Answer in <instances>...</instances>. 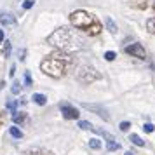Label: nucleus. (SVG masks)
<instances>
[{
    "mask_svg": "<svg viewBox=\"0 0 155 155\" xmlns=\"http://www.w3.org/2000/svg\"><path fill=\"white\" fill-rule=\"evenodd\" d=\"M47 44L58 47L63 52H75V51L82 49L84 40H82V37L78 35L77 30L70 28V26H61L52 35L47 37Z\"/></svg>",
    "mask_w": 155,
    "mask_h": 155,
    "instance_id": "f257e3e1",
    "label": "nucleus"
},
{
    "mask_svg": "<svg viewBox=\"0 0 155 155\" xmlns=\"http://www.w3.org/2000/svg\"><path fill=\"white\" fill-rule=\"evenodd\" d=\"M70 64H71L70 54H68V52H63V51H58V52L49 54V56L40 63V70H42L45 75H49V77H52V78H59L66 73V70H68Z\"/></svg>",
    "mask_w": 155,
    "mask_h": 155,
    "instance_id": "f03ea898",
    "label": "nucleus"
},
{
    "mask_svg": "<svg viewBox=\"0 0 155 155\" xmlns=\"http://www.w3.org/2000/svg\"><path fill=\"white\" fill-rule=\"evenodd\" d=\"M70 23L73 25V28L84 31L89 37L99 35L101 30H103L98 18L94 14H91V12H85V11H73L70 14Z\"/></svg>",
    "mask_w": 155,
    "mask_h": 155,
    "instance_id": "7ed1b4c3",
    "label": "nucleus"
},
{
    "mask_svg": "<svg viewBox=\"0 0 155 155\" xmlns=\"http://www.w3.org/2000/svg\"><path fill=\"white\" fill-rule=\"evenodd\" d=\"M101 77L98 73L96 68H92V66H87V64H82V66H78L77 70V80L80 84H91L94 80H98Z\"/></svg>",
    "mask_w": 155,
    "mask_h": 155,
    "instance_id": "20e7f679",
    "label": "nucleus"
},
{
    "mask_svg": "<svg viewBox=\"0 0 155 155\" xmlns=\"http://www.w3.org/2000/svg\"><path fill=\"white\" fill-rule=\"evenodd\" d=\"M59 110H61V113H63V117H64L66 120L78 119V110L75 108V106H71L70 103H66V101L59 103Z\"/></svg>",
    "mask_w": 155,
    "mask_h": 155,
    "instance_id": "39448f33",
    "label": "nucleus"
},
{
    "mask_svg": "<svg viewBox=\"0 0 155 155\" xmlns=\"http://www.w3.org/2000/svg\"><path fill=\"white\" fill-rule=\"evenodd\" d=\"M126 52L134 58H138V59H145L147 58V51H145V47L141 44H131V45H127Z\"/></svg>",
    "mask_w": 155,
    "mask_h": 155,
    "instance_id": "423d86ee",
    "label": "nucleus"
},
{
    "mask_svg": "<svg viewBox=\"0 0 155 155\" xmlns=\"http://www.w3.org/2000/svg\"><path fill=\"white\" fill-rule=\"evenodd\" d=\"M82 106H84L85 110H91V112H94L96 115L103 117L105 120H110V115H108V112H106V108H103L101 105H94V103H82Z\"/></svg>",
    "mask_w": 155,
    "mask_h": 155,
    "instance_id": "0eeeda50",
    "label": "nucleus"
},
{
    "mask_svg": "<svg viewBox=\"0 0 155 155\" xmlns=\"http://www.w3.org/2000/svg\"><path fill=\"white\" fill-rule=\"evenodd\" d=\"M16 23V16H12L11 12H2L0 14V25L2 26H11Z\"/></svg>",
    "mask_w": 155,
    "mask_h": 155,
    "instance_id": "6e6552de",
    "label": "nucleus"
},
{
    "mask_svg": "<svg viewBox=\"0 0 155 155\" xmlns=\"http://www.w3.org/2000/svg\"><path fill=\"white\" fill-rule=\"evenodd\" d=\"M105 25H106V30H108L110 33H117V25H115V21H113L110 16L105 18Z\"/></svg>",
    "mask_w": 155,
    "mask_h": 155,
    "instance_id": "1a4fd4ad",
    "label": "nucleus"
},
{
    "mask_svg": "<svg viewBox=\"0 0 155 155\" xmlns=\"http://www.w3.org/2000/svg\"><path fill=\"white\" fill-rule=\"evenodd\" d=\"M119 148H120V143H117L113 138L112 140H106V150H108V152H117Z\"/></svg>",
    "mask_w": 155,
    "mask_h": 155,
    "instance_id": "9d476101",
    "label": "nucleus"
},
{
    "mask_svg": "<svg viewBox=\"0 0 155 155\" xmlns=\"http://www.w3.org/2000/svg\"><path fill=\"white\" fill-rule=\"evenodd\" d=\"M33 103H37V105H45V103H47V96H44V94H38V92H35V94H33Z\"/></svg>",
    "mask_w": 155,
    "mask_h": 155,
    "instance_id": "9b49d317",
    "label": "nucleus"
},
{
    "mask_svg": "<svg viewBox=\"0 0 155 155\" xmlns=\"http://www.w3.org/2000/svg\"><path fill=\"white\" fill-rule=\"evenodd\" d=\"M131 5L136 9H147L148 7V0H131Z\"/></svg>",
    "mask_w": 155,
    "mask_h": 155,
    "instance_id": "f8f14e48",
    "label": "nucleus"
},
{
    "mask_svg": "<svg viewBox=\"0 0 155 155\" xmlns=\"http://www.w3.org/2000/svg\"><path fill=\"white\" fill-rule=\"evenodd\" d=\"M25 119H26V113L25 112H16L14 115H12V120H14L16 124H23Z\"/></svg>",
    "mask_w": 155,
    "mask_h": 155,
    "instance_id": "ddd939ff",
    "label": "nucleus"
},
{
    "mask_svg": "<svg viewBox=\"0 0 155 155\" xmlns=\"http://www.w3.org/2000/svg\"><path fill=\"white\" fill-rule=\"evenodd\" d=\"M129 141H131V143H134L136 147H145V141L141 140L138 134H131V136H129Z\"/></svg>",
    "mask_w": 155,
    "mask_h": 155,
    "instance_id": "4468645a",
    "label": "nucleus"
},
{
    "mask_svg": "<svg viewBox=\"0 0 155 155\" xmlns=\"http://www.w3.org/2000/svg\"><path fill=\"white\" fill-rule=\"evenodd\" d=\"M26 155H51V152L42 150V148H31V150L26 152Z\"/></svg>",
    "mask_w": 155,
    "mask_h": 155,
    "instance_id": "2eb2a0df",
    "label": "nucleus"
},
{
    "mask_svg": "<svg viewBox=\"0 0 155 155\" xmlns=\"http://www.w3.org/2000/svg\"><path fill=\"white\" fill-rule=\"evenodd\" d=\"M9 133H11V136L16 138V140H21V138H23L21 129H18V127H9Z\"/></svg>",
    "mask_w": 155,
    "mask_h": 155,
    "instance_id": "dca6fc26",
    "label": "nucleus"
},
{
    "mask_svg": "<svg viewBox=\"0 0 155 155\" xmlns=\"http://www.w3.org/2000/svg\"><path fill=\"white\" fill-rule=\"evenodd\" d=\"M89 148H92V150H99V148H101V141H99L98 138L89 140Z\"/></svg>",
    "mask_w": 155,
    "mask_h": 155,
    "instance_id": "f3484780",
    "label": "nucleus"
},
{
    "mask_svg": "<svg viewBox=\"0 0 155 155\" xmlns=\"http://www.w3.org/2000/svg\"><path fill=\"white\" fill-rule=\"evenodd\" d=\"M147 30L150 31V33L155 35V18H150V19L147 21Z\"/></svg>",
    "mask_w": 155,
    "mask_h": 155,
    "instance_id": "a211bd4d",
    "label": "nucleus"
},
{
    "mask_svg": "<svg viewBox=\"0 0 155 155\" xmlns=\"http://www.w3.org/2000/svg\"><path fill=\"white\" fill-rule=\"evenodd\" d=\"M11 49H12L11 42H9V40H5V45H4V56H5V58L11 56Z\"/></svg>",
    "mask_w": 155,
    "mask_h": 155,
    "instance_id": "6ab92c4d",
    "label": "nucleus"
},
{
    "mask_svg": "<svg viewBox=\"0 0 155 155\" xmlns=\"http://www.w3.org/2000/svg\"><path fill=\"white\" fill-rule=\"evenodd\" d=\"M78 127H80V129H84V131H87V129H92L91 122H87V120H80V122H78Z\"/></svg>",
    "mask_w": 155,
    "mask_h": 155,
    "instance_id": "aec40b11",
    "label": "nucleus"
},
{
    "mask_svg": "<svg viewBox=\"0 0 155 155\" xmlns=\"http://www.w3.org/2000/svg\"><path fill=\"white\" fill-rule=\"evenodd\" d=\"M16 106H18V101H16V99H11V101L7 103V110H11L12 113H16Z\"/></svg>",
    "mask_w": 155,
    "mask_h": 155,
    "instance_id": "412c9836",
    "label": "nucleus"
},
{
    "mask_svg": "<svg viewBox=\"0 0 155 155\" xmlns=\"http://www.w3.org/2000/svg\"><path fill=\"white\" fill-rule=\"evenodd\" d=\"M11 91H12V94H19V92H21V85H19V82H14L12 87H11Z\"/></svg>",
    "mask_w": 155,
    "mask_h": 155,
    "instance_id": "4be33fe9",
    "label": "nucleus"
},
{
    "mask_svg": "<svg viewBox=\"0 0 155 155\" xmlns=\"http://www.w3.org/2000/svg\"><path fill=\"white\" fill-rule=\"evenodd\" d=\"M115 58H117V54H115L113 51H108V52H105V59H106V61H113Z\"/></svg>",
    "mask_w": 155,
    "mask_h": 155,
    "instance_id": "5701e85b",
    "label": "nucleus"
},
{
    "mask_svg": "<svg viewBox=\"0 0 155 155\" xmlns=\"http://www.w3.org/2000/svg\"><path fill=\"white\" fill-rule=\"evenodd\" d=\"M129 127H131V122H127V120H124V122H120L119 129H120V131H127Z\"/></svg>",
    "mask_w": 155,
    "mask_h": 155,
    "instance_id": "b1692460",
    "label": "nucleus"
},
{
    "mask_svg": "<svg viewBox=\"0 0 155 155\" xmlns=\"http://www.w3.org/2000/svg\"><path fill=\"white\" fill-rule=\"evenodd\" d=\"M143 131H145V133H153L155 126L153 124H145V126H143Z\"/></svg>",
    "mask_w": 155,
    "mask_h": 155,
    "instance_id": "393cba45",
    "label": "nucleus"
},
{
    "mask_svg": "<svg viewBox=\"0 0 155 155\" xmlns=\"http://www.w3.org/2000/svg\"><path fill=\"white\" fill-rule=\"evenodd\" d=\"M33 4H35L33 0H25V2H23V9H26V11H28V9L33 7Z\"/></svg>",
    "mask_w": 155,
    "mask_h": 155,
    "instance_id": "a878e982",
    "label": "nucleus"
},
{
    "mask_svg": "<svg viewBox=\"0 0 155 155\" xmlns=\"http://www.w3.org/2000/svg\"><path fill=\"white\" fill-rule=\"evenodd\" d=\"M25 84L31 85V75H30V71H25Z\"/></svg>",
    "mask_w": 155,
    "mask_h": 155,
    "instance_id": "bb28decb",
    "label": "nucleus"
},
{
    "mask_svg": "<svg viewBox=\"0 0 155 155\" xmlns=\"http://www.w3.org/2000/svg\"><path fill=\"white\" fill-rule=\"evenodd\" d=\"M25 54H26V51L25 49L19 51V61H25Z\"/></svg>",
    "mask_w": 155,
    "mask_h": 155,
    "instance_id": "cd10ccee",
    "label": "nucleus"
},
{
    "mask_svg": "<svg viewBox=\"0 0 155 155\" xmlns=\"http://www.w3.org/2000/svg\"><path fill=\"white\" fill-rule=\"evenodd\" d=\"M14 73H16V66L12 64V66H11V71H9V75H11V77H14Z\"/></svg>",
    "mask_w": 155,
    "mask_h": 155,
    "instance_id": "c85d7f7f",
    "label": "nucleus"
},
{
    "mask_svg": "<svg viewBox=\"0 0 155 155\" xmlns=\"http://www.w3.org/2000/svg\"><path fill=\"white\" fill-rule=\"evenodd\" d=\"M4 40V30H0V42Z\"/></svg>",
    "mask_w": 155,
    "mask_h": 155,
    "instance_id": "c756f323",
    "label": "nucleus"
},
{
    "mask_svg": "<svg viewBox=\"0 0 155 155\" xmlns=\"http://www.w3.org/2000/svg\"><path fill=\"white\" fill-rule=\"evenodd\" d=\"M126 155H134L133 152H126Z\"/></svg>",
    "mask_w": 155,
    "mask_h": 155,
    "instance_id": "7c9ffc66",
    "label": "nucleus"
},
{
    "mask_svg": "<svg viewBox=\"0 0 155 155\" xmlns=\"http://www.w3.org/2000/svg\"><path fill=\"white\" fill-rule=\"evenodd\" d=\"M153 11H155V2H153Z\"/></svg>",
    "mask_w": 155,
    "mask_h": 155,
    "instance_id": "2f4dec72",
    "label": "nucleus"
},
{
    "mask_svg": "<svg viewBox=\"0 0 155 155\" xmlns=\"http://www.w3.org/2000/svg\"><path fill=\"white\" fill-rule=\"evenodd\" d=\"M0 122H2V117H0Z\"/></svg>",
    "mask_w": 155,
    "mask_h": 155,
    "instance_id": "473e14b6",
    "label": "nucleus"
}]
</instances>
